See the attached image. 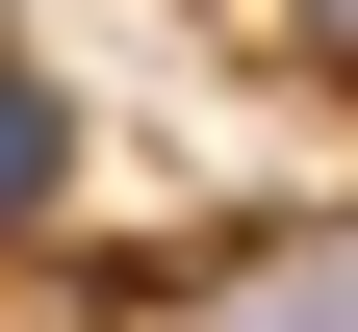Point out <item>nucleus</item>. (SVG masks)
<instances>
[{"mask_svg": "<svg viewBox=\"0 0 358 332\" xmlns=\"http://www.w3.org/2000/svg\"><path fill=\"white\" fill-rule=\"evenodd\" d=\"M0 230H77V103L0 52Z\"/></svg>", "mask_w": 358, "mask_h": 332, "instance_id": "f257e3e1", "label": "nucleus"}, {"mask_svg": "<svg viewBox=\"0 0 358 332\" xmlns=\"http://www.w3.org/2000/svg\"><path fill=\"white\" fill-rule=\"evenodd\" d=\"M205 332H358V230H307V256H256Z\"/></svg>", "mask_w": 358, "mask_h": 332, "instance_id": "f03ea898", "label": "nucleus"}, {"mask_svg": "<svg viewBox=\"0 0 358 332\" xmlns=\"http://www.w3.org/2000/svg\"><path fill=\"white\" fill-rule=\"evenodd\" d=\"M256 26H282V52H307V77H358V0H256Z\"/></svg>", "mask_w": 358, "mask_h": 332, "instance_id": "7ed1b4c3", "label": "nucleus"}]
</instances>
